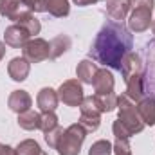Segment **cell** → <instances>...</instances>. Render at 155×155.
I'll use <instances>...</instances> for the list:
<instances>
[{"instance_id": "6da1fadb", "label": "cell", "mask_w": 155, "mask_h": 155, "mask_svg": "<svg viewBox=\"0 0 155 155\" xmlns=\"http://www.w3.org/2000/svg\"><path fill=\"white\" fill-rule=\"evenodd\" d=\"M134 38L123 22H107L90 47V58L97 63H103L110 69L121 71L123 58L130 52Z\"/></svg>"}, {"instance_id": "7a4b0ae2", "label": "cell", "mask_w": 155, "mask_h": 155, "mask_svg": "<svg viewBox=\"0 0 155 155\" xmlns=\"http://www.w3.org/2000/svg\"><path fill=\"white\" fill-rule=\"evenodd\" d=\"M117 108H119V117L117 119L128 130L130 135H135V134L143 132V128L146 124L143 123V119L137 112V103L135 101H132L126 94L117 96Z\"/></svg>"}, {"instance_id": "3957f363", "label": "cell", "mask_w": 155, "mask_h": 155, "mask_svg": "<svg viewBox=\"0 0 155 155\" xmlns=\"http://www.w3.org/2000/svg\"><path fill=\"white\" fill-rule=\"evenodd\" d=\"M85 135H87V132H85V128L79 123L71 124L63 132V135H61V139H60V143L56 146L58 153L60 155H79L81 144L85 141Z\"/></svg>"}, {"instance_id": "277c9868", "label": "cell", "mask_w": 155, "mask_h": 155, "mask_svg": "<svg viewBox=\"0 0 155 155\" xmlns=\"http://www.w3.org/2000/svg\"><path fill=\"white\" fill-rule=\"evenodd\" d=\"M79 110H81V117H79V124L85 128V132H96L99 128V123H101V112L94 101V96H88L83 99V103L79 105Z\"/></svg>"}, {"instance_id": "5b68a950", "label": "cell", "mask_w": 155, "mask_h": 155, "mask_svg": "<svg viewBox=\"0 0 155 155\" xmlns=\"http://www.w3.org/2000/svg\"><path fill=\"white\" fill-rule=\"evenodd\" d=\"M58 97L67 107H79L83 103V99H85L83 87H81L79 79H67V81H63L60 90H58Z\"/></svg>"}, {"instance_id": "8992f818", "label": "cell", "mask_w": 155, "mask_h": 155, "mask_svg": "<svg viewBox=\"0 0 155 155\" xmlns=\"http://www.w3.org/2000/svg\"><path fill=\"white\" fill-rule=\"evenodd\" d=\"M24 58L29 61V63H40L43 60H47L51 56V47L45 40L41 38H33L29 40L24 47Z\"/></svg>"}, {"instance_id": "52a82bcc", "label": "cell", "mask_w": 155, "mask_h": 155, "mask_svg": "<svg viewBox=\"0 0 155 155\" xmlns=\"http://www.w3.org/2000/svg\"><path fill=\"white\" fill-rule=\"evenodd\" d=\"M152 25V9L146 7H135L130 15L128 20V27L134 33H144L146 29H150Z\"/></svg>"}, {"instance_id": "ba28073f", "label": "cell", "mask_w": 155, "mask_h": 155, "mask_svg": "<svg viewBox=\"0 0 155 155\" xmlns=\"http://www.w3.org/2000/svg\"><path fill=\"white\" fill-rule=\"evenodd\" d=\"M29 40H31V35L27 33V29H24L18 24L9 25L4 31V41H5V45H9L13 49H22Z\"/></svg>"}, {"instance_id": "9c48e42d", "label": "cell", "mask_w": 155, "mask_h": 155, "mask_svg": "<svg viewBox=\"0 0 155 155\" xmlns=\"http://www.w3.org/2000/svg\"><path fill=\"white\" fill-rule=\"evenodd\" d=\"M126 96L139 103L143 97H146V81H144V74H134V76L126 78Z\"/></svg>"}, {"instance_id": "30bf717a", "label": "cell", "mask_w": 155, "mask_h": 155, "mask_svg": "<svg viewBox=\"0 0 155 155\" xmlns=\"http://www.w3.org/2000/svg\"><path fill=\"white\" fill-rule=\"evenodd\" d=\"M60 103V97H58V92L51 87H45L38 92V97H36V105L41 112H54L56 107Z\"/></svg>"}, {"instance_id": "8fae6325", "label": "cell", "mask_w": 155, "mask_h": 155, "mask_svg": "<svg viewBox=\"0 0 155 155\" xmlns=\"http://www.w3.org/2000/svg\"><path fill=\"white\" fill-rule=\"evenodd\" d=\"M31 105H33V99L25 90H15V92H11V96L7 99V107L16 114L31 110Z\"/></svg>"}, {"instance_id": "7c38bea8", "label": "cell", "mask_w": 155, "mask_h": 155, "mask_svg": "<svg viewBox=\"0 0 155 155\" xmlns=\"http://www.w3.org/2000/svg\"><path fill=\"white\" fill-rule=\"evenodd\" d=\"M121 72L123 78L134 76V74H144V67H143V60L139 54L135 52H128L124 58H123V63H121Z\"/></svg>"}, {"instance_id": "4fadbf2b", "label": "cell", "mask_w": 155, "mask_h": 155, "mask_svg": "<svg viewBox=\"0 0 155 155\" xmlns=\"http://www.w3.org/2000/svg\"><path fill=\"white\" fill-rule=\"evenodd\" d=\"M29 71H31V63L24 56L22 58H13L7 65V74L13 81H24L29 76Z\"/></svg>"}, {"instance_id": "5bb4252c", "label": "cell", "mask_w": 155, "mask_h": 155, "mask_svg": "<svg viewBox=\"0 0 155 155\" xmlns=\"http://www.w3.org/2000/svg\"><path fill=\"white\" fill-rule=\"evenodd\" d=\"M114 76L110 71L107 69H99L97 74L94 76V81H92V87L96 90V94H108V92H114Z\"/></svg>"}, {"instance_id": "9a60e30c", "label": "cell", "mask_w": 155, "mask_h": 155, "mask_svg": "<svg viewBox=\"0 0 155 155\" xmlns=\"http://www.w3.org/2000/svg\"><path fill=\"white\" fill-rule=\"evenodd\" d=\"M13 22H16V24L22 25L24 29H27V33H29L31 36H36V35H40V31H41L40 20L35 18V15H33L31 11H27V9H25V11H20Z\"/></svg>"}, {"instance_id": "2e32d148", "label": "cell", "mask_w": 155, "mask_h": 155, "mask_svg": "<svg viewBox=\"0 0 155 155\" xmlns=\"http://www.w3.org/2000/svg\"><path fill=\"white\" fill-rule=\"evenodd\" d=\"M137 112L143 119L144 124H155V96H148V97H143L139 103H137Z\"/></svg>"}, {"instance_id": "e0dca14e", "label": "cell", "mask_w": 155, "mask_h": 155, "mask_svg": "<svg viewBox=\"0 0 155 155\" xmlns=\"http://www.w3.org/2000/svg\"><path fill=\"white\" fill-rule=\"evenodd\" d=\"M130 11L128 0H107V13L114 22H123Z\"/></svg>"}, {"instance_id": "ac0fdd59", "label": "cell", "mask_w": 155, "mask_h": 155, "mask_svg": "<svg viewBox=\"0 0 155 155\" xmlns=\"http://www.w3.org/2000/svg\"><path fill=\"white\" fill-rule=\"evenodd\" d=\"M97 65L92 61V60H83V61H79V65H78L76 69V76L78 79L81 81V83H88V85H92V81H94V76L97 74Z\"/></svg>"}, {"instance_id": "d6986e66", "label": "cell", "mask_w": 155, "mask_h": 155, "mask_svg": "<svg viewBox=\"0 0 155 155\" xmlns=\"http://www.w3.org/2000/svg\"><path fill=\"white\" fill-rule=\"evenodd\" d=\"M71 45H72V41L71 38L67 36V35H58V36H54V38L51 40V43H49V47H51V60H56V58H60L63 52H67L69 49H71Z\"/></svg>"}, {"instance_id": "ffe728a7", "label": "cell", "mask_w": 155, "mask_h": 155, "mask_svg": "<svg viewBox=\"0 0 155 155\" xmlns=\"http://www.w3.org/2000/svg\"><path fill=\"white\" fill-rule=\"evenodd\" d=\"M43 5H45V11L54 18H63L71 11L69 0H43Z\"/></svg>"}, {"instance_id": "44dd1931", "label": "cell", "mask_w": 155, "mask_h": 155, "mask_svg": "<svg viewBox=\"0 0 155 155\" xmlns=\"http://www.w3.org/2000/svg\"><path fill=\"white\" fill-rule=\"evenodd\" d=\"M40 123H41V114L35 110H27L18 114V126L24 130H40Z\"/></svg>"}, {"instance_id": "7402d4cb", "label": "cell", "mask_w": 155, "mask_h": 155, "mask_svg": "<svg viewBox=\"0 0 155 155\" xmlns=\"http://www.w3.org/2000/svg\"><path fill=\"white\" fill-rule=\"evenodd\" d=\"M94 101L99 108V112H112L117 108V96L114 92H108V94H94Z\"/></svg>"}, {"instance_id": "603a6c76", "label": "cell", "mask_w": 155, "mask_h": 155, "mask_svg": "<svg viewBox=\"0 0 155 155\" xmlns=\"http://www.w3.org/2000/svg\"><path fill=\"white\" fill-rule=\"evenodd\" d=\"M20 5H22L20 0H0V15H2L4 18L15 20L16 15L22 11Z\"/></svg>"}, {"instance_id": "cb8c5ba5", "label": "cell", "mask_w": 155, "mask_h": 155, "mask_svg": "<svg viewBox=\"0 0 155 155\" xmlns=\"http://www.w3.org/2000/svg\"><path fill=\"white\" fill-rule=\"evenodd\" d=\"M16 153L18 155H47L41 148H40L38 143L33 141V139L22 141V143L18 144V148H16Z\"/></svg>"}, {"instance_id": "d4e9b609", "label": "cell", "mask_w": 155, "mask_h": 155, "mask_svg": "<svg viewBox=\"0 0 155 155\" xmlns=\"http://www.w3.org/2000/svg\"><path fill=\"white\" fill-rule=\"evenodd\" d=\"M88 155H114V144L108 141H96L90 146Z\"/></svg>"}, {"instance_id": "484cf974", "label": "cell", "mask_w": 155, "mask_h": 155, "mask_svg": "<svg viewBox=\"0 0 155 155\" xmlns=\"http://www.w3.org/2000/svg\"><path fill=\"white\" fill-rule=\"evenodd\" d=\"M58 126V117L54 112H41V123H40V130L43 134L54 130Z\"/></svg>"}, {"instance_id": "4316f807", "label": "cell", "mask_w": 155, "mask_h": 155, "mask_svg": "<svg viewBox=\"0 0 155 155\" xmlns=\"http://www.w3.org/2000/svg\"><path fill=\"white\" fill-rule=\"evenodd\" d=\"M63 132H65V130L58 124L54 130H51V132H47V134H45V143H47L51 148H54V150H56V146H58V143H60V139H61Z\"/></svg>"}, {"instance_id": "83f0119b", "label": "cell", "mask_w": 155, "mask_h": 155, "mask_svg": "<svg viewBox=\"0 0 155 155\" xmlns=\"http://www.w3.org/2000/svg\"><path fill=\"white\" fill-rule=\"evenodd\" d=\"M114 155H132V148H130L128 139H116Z\"/></svg>"}, {"instance_id": "f1b7e54d", "label": "cell", "mask_w": 155, "mask_h": 155, "mask_svg": "<svg viewBox=\"0 0 155 155\" xmlns=\"http://www.w3.org/2000/svg\"><path fill=\"white\" fill-rule=\"evenodd\" d=\"M22 5L27 7V11L31 13H43L45 11V5H43V0H20Z\"/></svg>"}, {"instance_id": "f546056e", "label": "cell", "mask_w": 155, "mask_h": 155, "mask_svg": "<svg viewBox=\"0 0 155 155\" xmlns=\"http://www.w3.org/2000/svg\"><path fill=\"white\" fill-rule=\"evenodd\" d=\"M130 2V7L135 9V7H146V9H152L153 11V4L155 0H128Z\"/></svg>"}, {"instance_id": "4dcf8cb0", "label": "cell", "mask_w": 155, "mask_h": 155, "mask_svg": "<svg viewBox=\"0 0 155 155\" xmlns=\"http://www.w3.org/2000/svg\"><path fill=\"white\" fill-rule=\"evenodd\" d=\"M0 155H18L15 148L7 146V144H0Z\"/></svg>"}, {"instance_id": "1f68e13d", "label": "cell", "mask_w": 155, "mask_h": 155, "mask_svg": "<svg viewBox=\"0 0 155 155\" xmlns=\"http://www.w3.org/2000/svg\"><path fill=\"white\" fill-rule=\"evenodd\" d=\"M76 5H79V7H85V5H90V4H96L97 0H72Z\"/></svg>"}, {"instance_id": "d6a6232c", "label": "cell", "mask_w": 155, "mask_h": 155, "mask_svg": "<svg viewBox=\"0 0 155 155\" xmlns=\"http://www.w3.org/2000/svg\"><path fill=\"white\" fill-rule=\"evenodd\" d=\"M5 56V43L4 41H0V61H2V58Z\"/></svg>"}, {"instance_id": "836d02e7", "label": "cell", "mask_w": 155, "mask_h": 155, "mask_svg": "<svg viewBox=\"0 0 155 155\" xmlns=\"http://www.w3.org/2000/svg\"><path fill=\"white\" fill-rule=\"evenodd\" d=\"M152 29H153V35H155V22H152Z\"/></svg>"}, {"instance_id": "e575fe53", "label": "cell", "mask_w": 155, "mask_h": 155, "mask_svg": "<svg viewBox=\"0 0 155 155\" xmlns=\"http://www.w3.org/2000/svg\"><path fill=\"white\" fill-rule=\"evenodd\" d=\"M97 2H107V0H97Z\"/></svg>"}]
</instances>
